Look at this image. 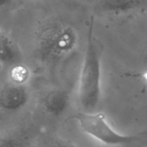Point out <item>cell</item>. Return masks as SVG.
<instances>
[{"mask_svg":"<svg viewBox=\"0 0 147 147\" xmlns=\"http://www.w3.org/2000/svg\"><path fill=\"white\" fill-rule=\"evenodd\" d=\"M11 1L12 0H0V9L9 4Z\"/></svg>","mask_w":147,"mask_h":147,"instance_id":"cell-12","label":"cell"},{"mask_svg":"<svg viewBox=\"0 0 147 147\" xmlns=\"http://www.w3.org/2000/svg\"><path fill=\"white\" fill-rule=\"evenodd\" d=\"M49 147H83L78 146V145L73 144L69 142H64V141H55L53 142L51 145Z\"/></svg>","mask_w":147,"mask_h":147,"instance_id":"cell-10","label":"cell"},{"mask_svg":"<svg viewBox=\"0 0 147 147\" xmlns=\"http://www.w3.org/2000/svg\"><path fill=\"white\" fill-rule=\"evenodd\" d=\"M22 55L14 42L0 31V63L4 65H17Z\"/></svg>","mask_w":147,"mask_h":147,"instance_id":"cell-7","label":"cell"},{"mask_svg":"<svg viewBox=\"0 0 147 147\" xmlns=\"http://www.w3.org/2000/svg\"><path fill=\"white\" fill-rule=\"evenodd\" d=\"M93 25L92 17L78 83L79 102L86 112H96L101 98V62L93 36Z\"/></svg>","mask_w":147,"mask_h":147,"instance_id":"cell-2","label":"cell"},{"mask_svg":"<svg viewBox=\"0 0 147 147\" xmlns=\"http://www.w3.org/2000/svg\"><path fill=\"white\" fill-rule=\"evenodd\" d=\"M78 34L75 27L57 19L47 20L35 34V50L44 62H54L71 53L77 47Z\"/></svg>","mask_w":147,"mask_h":147,"instance_id":"cell-1","label":"cell"},{"mask_svg":"<svg viewBox=\"0 0 147 147\" xmlns=\"http://www.w3.org/2000/svg\"><path fill=\"white\" fill-rule=\"evenodd\" d=\"M70 103V93L67 90L55 88L47 90L40 98V104L47 114L60 116L67 109Z\"/></svg>","mask_w":147,"mask_h":147,"instance_id":"cell-5","label":"cell"},{"mask_svg":"<svg viewBox=\"0 0 147 147\" xmlns=\"http://www.w3.org/2000/svg\"><path fill=\"white\" fill-rule=\"evenodd\" d=\"M74 119L83 132L107 146L119 147L147 142V131L135 134L119 133L109 124L103 113L79 112Z\"/></svg>","mask_w":147,"mask_h":147,"instance_id":"cell-3","label":"cell"},{"mask_svg":"<svg viewBox=\"0 0 147 147\" xmlns=\"http://www.w3.org/2000/svg\"><path fill=\"white\" fill-rule=\"evenodd\" d=\"M128 76L129 77H134V78H140L141 79L144 80V82H146L147 83V70H145L144 72L141 73H133V74H131V73H129L127 74Z\"/></svg>","mask_w":147,"mask_h":147,"instance_id":"cell-11","label":"cell"},{"mask_svg":"<svg viewBox=\"0 0 147 147\" xmlns=\"http://www.w3.org/2000/svg\"><path fill=\"white\" fill-rule=\"evenodd\" d=\"M30 77L28 68L23 65H15L11 72V78L13 82L16 83L24 84Z\"/></svg>","mask_w":147,"mask_h":147,"instance_id":"cell-8","label":"cell"},{"mask_svg":"<svg viewBox=\"0 0 147 147\" xmlns=\"http://www.w3.org/2000/svg\"><path fill=\"white\" fill-rule=\"evenodd\" d=\"M30 94L24 84L11 83L5 85L0 90V109L13 112L20 110L26 106Z\"/></svg>","mask_w":147,"mask_h":147,"instance_id":"cell-4","label":"cell"},{"mask_svg":"<svg viewBox=\"0 0 147 147\" xmlns=\"http://www.w3.org/2000/svg\"><path fill=\"white\" fill-rule=\"evenodd\" d=\"M147 5V0H98V7L109 14H124Z\"/></svg>","mask_w":147,"mask_h":147,"instance_id":"cell-6","label":"cell"},{"mask_svg":"<svg viewBox=\"0 0 147 147\" xmlns=\"http://www.w3.org/2000/svg\"><path fill=\"white\" fill-rule=\"evenodd\" d=\"M21 138L14 135L5 134L0 136V147H24Z\"/></svg>","mask_w":147,"mask_h":147,"instance_id":"cell-9","label":"cell"}]
</instances>
